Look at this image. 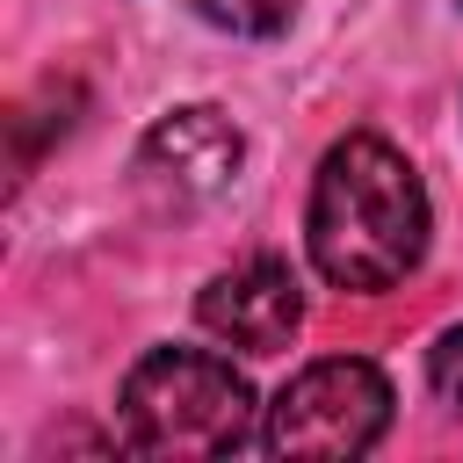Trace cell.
<instances>
[{"label": "cell", "mask_w": 463, "mask_h": 463, "mask_svg": "<svg viewBox=\"0 0 463 463\" xmlns=\"http://www.w3.org/2000/svg\"><path fill=\"white\" fill-rule=\"evenodd\" d=\"M304 246L311 268L333 289H391L420 268L427 253V188L412 174V159L369 130L340 137L318 159L311 181V210H304Z\"/></svg>", "instance_id": "6da1fadb"}, {"label": "cell", "mask_w": 463, "mask_h": 463, "mask_svg": "<svg viewBox=\"0 0 463 463\" xmlns=\"http://www.w3.org/2000/svg\"><path fill=\"white\" fill-rule=\"evenodd\" d=\"M253 383L210 347H152L116 391L130 456H232L253 441Z\"/></svg>", "instance_id": "7a4b0ae2"}, {"label": "cell", "mask_w": 463, "mask_h": 463, "mask_svg": "<svg viewBox=\"0 0 463 463\" xmlns=\"http://www.w3.org/2000/svg\"><path fill=\"white\" fill-rule=\"evenodd\" d=\"M383 427H391L383 369L362 362V354H326V362H311L282 383V398L260 420V449L333 463V456H369L383 441Z\"/></svg>", "instance_id": "3957f363"}, {"label": "cell", "mask_w": 463, "mask_h": 463, "mask_svg": "<svg viewBox=\"0 0 463 463\" xmlns=\"http://www.w3.org/2000/svg\"><path fill=\"white\" fill-rule=\"evenodd\" d=\"M195 318H203L224 347H239V354H282V347L297 340V326H304V282H297L289 260L246 253V260H232L224 275L203 282Z\"/></svg>", "instance_id": "277c9868"}, {"label": "cell", "mask_w": 463, "mask_h": 463, "mask_svg": "<svg viewBox=\"0 0 463 463\" xmlns=\"http://www.w3.org/2000/svg\"><path fill=\"white\" fill-rule=\"evenodd\" d=\"M239 159H246V137H239V123H232L224 109H210V101L166 109V116L145 130V145H137V166H145L174 203H210V195H224L232 174H239Z\"/></svg>", "instance_id": "5b68a950"}, {"label": "cell", "mask_w": 463, "mask_h": 463, "mask_svg": "<svg viewBox=\"0 0 463 463\" xmlns=\"http://www.w3.org/2000/svg\"><path fill=\"white\" fill-rule=\"evenodd\" d=\"M210 29H224V36H253V43H268V36H282L289 22H297V0H188Z\"/></svg>", "instance_id": "8992f818"}, {"label": "cell", "mask_w": 463, "mask_h": 463, "mask_svg": "<svg viewBox=\"0 0 463 463\" xmlns=\"http://www.w3.org/2000/svg\"><path fill=\"white\" fill-rule=\"evenodd\" d=\"M427 376H434V398L463 412V326H449V333L434 340V354H427Z\"/></svg>", "instance_id": "52a82bcc"}]
</instances>
